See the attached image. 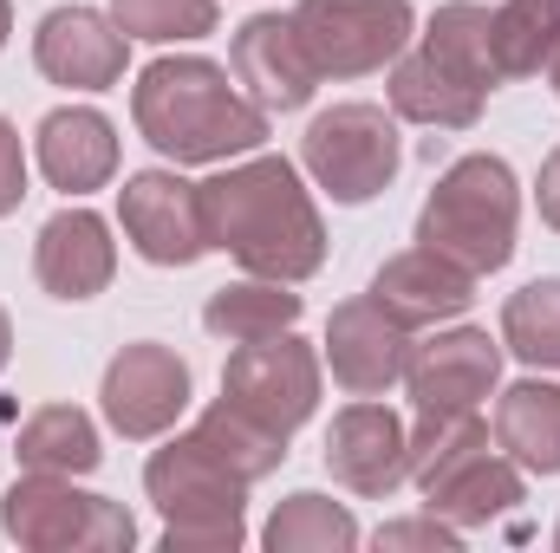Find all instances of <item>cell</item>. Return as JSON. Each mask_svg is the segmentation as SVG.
Listing matches in <instances>:
<instances>
[{"label":"cell","mask_w":560,"mask_h":553,"mask_svg":"<svg viewBox=\"0 0 560 553\" xmlns=\"http://www.w3.org/2000/svg\"><path fill=\"white\" fill-rule=\"evenodd\" d=\"M202 215H209V248H222L248 274L300 286L326 268V222L287 156H248L209 176Z\"/></svg>","instance_id":"6da1fadb"},{"label":"cell","mask_w":560,"mask_h":553,"mask_svg":"<svg viewBox=\"0 0 560 553\" xmlns=\"http://www.w3.org/2000/svg\"><path fill=\"white\" fill-rule=\"evenodd\" d=\"M138 138L170 163H235L268 143V111L215 59H150L131 85Z\"/></svg>","instance_id":"7a4b0ae2"},{"label":"cell","mask_w":560,"mask_h":553,"mask_svg":"<svg viewBox=\"0 0 560 553\" xmlns=\"http://www.w3.org/2000/svg\"><path fill=\"white\" fill-rule=\"evenodd\" d=\"M411 482L423 489V508L450 528H489L522 502V469L489 449V423L476 411H418Z\"/></svg>","instance_id":"3957f363"},{"label":"cell","mask_w":560,"mask_h":553,"mask_svg":"<svg viewBox=\"0 0 560 553\" xmlns=\"http://www.w3.org/2000/svg\"><path fill=\"white\" fill-rule=\"evenodd\" d=\"M143 489L163 515V553H235L248 541V489L196 430L170 436L143 462Z\"/></svg>","instance_id":"277c9868"},{"label":"cell","mask_w":560,"mask_h":553,"mask_svg":"<svg viewBox=\"0 0 560 553\" xmlns=\"http://www.w3.org/2000/svg\"><path fill=\"white\" fill-rule=\"evenodd\" d=\"M515 222H522V189H515V169L489 150L476 156H456L430 202L418 215V242L436 248L443 261H456L463 274H502L509 255H515Z\"/></svg>","instance_id":"5b68a950"},{"label":"cell","mask_w":560,"mask_h":553,"mask_svg":"<svg viewBox=\"0 0 560 553\" xmlns=\"http://www.w3.org/2000/svg\"><path fill=\"white\" fill-rule=\"evenodd\" d=\"M0 528L13 548H33V553H125L138 541V521L125 502L112 495H85L72 489V475H39L26 469L7 502H0Z\"/></svg>","instance_id":"8992f818"},{"label":"cell","mask_w":560,"mask_h":553,"mask_svg":"<svg viewBox=\"0 0 560 553\" xmlns=\"http://www.w3.org/2000/svg\"><path fill=\"white\" fill-rule=\"evenodd\" d=\"M300 163L346 209L385 196L398 183V163H405L398 111H385V105H332V111H319L306 125V138H300Z\"/></svg>","instance_id":"52a82bcc"},{"label":"cell","mask_w":560,"mask_h":553,"mask_svg":"<svg viewBox=\"0 0 560 553\" xmlns=\"http://www.w3.org/2000/svg\"><path fill=\"white\" fill-rule=\"evenodd\" d=\"M293 26L319 79H365V72H385L411 46L418 13L411 0H300Z\"/></svg>","instance_id":"ba28073f"},{"label":"cell","mask_w":560,"mask_h":553,"mask_svg":"<svg viewBox=\"0 0 560 553\" xmlns=\"http://www.w3.org/2000/svg\"><path fill=\"white\" fill-rule=\"evenodd\" d=\"M222 398L235 411L261 416L280 436H293L306 416L319 411V352L306 339H293V332L235 345L229 365H222Z\"/></svg>","instance_id":"9c48e42d"},{"label":"cell","mask_w":560,"mask_h":553,"mask_svg":"<svg viewBox=\"0 0 560 553\" xmlns=\"http://www.w3.org/2000/svg\"><path fill=\"white\" fill-rule=\"evenodd\" d=\"M118 222L125 242L150 268H189L209 255V215H202V183H183L176 169H138L118 189Z\"/></svg>","instance_id":"30bf717a"},{"label":"cell","mask_w":560,"mask_h":553,"mask_svg":"<svg viewBox=\"0 0 560 553\" xmlns=\"http://www.w3.org/2000/svg\"><path fill=\"white\" fill-rule=\"evenodd\" d=\"M98 398H105V423L125 443H156L163 430H176V416L189 411V365L170 345L138 339V345H125L105 365Z\"/></svg>","instance_id":"8fae6325"},{"label":"cell","mask_w":560,"mask_h":553,"mask_svg":"<svg viewBox=\"0 0 560 553\" xmlns=\"http://www.w3.org/2000/svg\"><path fill=\"white\" fill-rule=\"evenodd\" d=\"M326 469L339 489L365 495V502H385L411 482V430L392 404H346L326 430Z\"/></svg>","instance_id":"7c38bea8"},{"label":"cell","mask_w":560,"mask_h":553,"mask_svg":"<svg viewBox=\"0 0 560 553\" xmlns=\"http://www.w3.org/2000/svg\"><path fill=\"white\" fill-rule=\"evenodd\" d=\"M326 365H332V385L352 391V398H385L392 385H405V365H411V326H398L372 293L332 306L326 319Z\"/></svg>","instance_id":"4fadbf2b"},{"label":"cell","mask_w":560,"mask_h":553,"mask_svg":"<svg viewBox=\"0 0 560 553\" xmlns=\"http://www.w3.org/2000/svg\"><path fill=\"white\" fill-rule=\"evenodd\" d=\"M405 385L418 411H482V398H495L502 385V339H489L482 326L430 332L423 345H411Z\"/></svg>","instance_id":"5bb4252c"},{"label":"cell","mask_w":560,"mask_h":553,"mask_svg":"<svg viewBox=\"0 0 560 553\" xmlns=\"http://www.w3.org/2000/svg\"><path fill=\"white\" fill-rule=\"evenodd\" d=\"M131 39L98 7H52L33 33V66L66 92H112L125 79Z\"/></svg>","instance_id":"9a60e30c"},{"label":"cell","mask_w":560,"mask_h":553,"mask_svg":"<svg viewBox=\"0 0 560 553\" xmlns=\"http://www.w3.org/2000/svg\"><path fill=\"white\" fill-rule=\"evenodd\" d=\"M229 72L261 111H300L313 98V85H319V66H313V52L300 39L293 13H255L248 26H235Z\"/></svg>","instance_id":"2e32d148"},{"label":"cell","mask_w":560,"mask_h":553,"mask_svg":"<svg viewBox=\"0 0 560 553\" xmlns=\"http://www.w3.org/2000/svg\"><path fill=\"white\" fill-rule=\"evenodd\" d=\"M33 274L52 299H92L105 293L118 274V242H112V222L92 215V209H59L39 242H33Z\"/></svg>","instance_id":"e0dca14e"},{"label":"cell","mask_w":560,"mask_h":553,"mask_svg":"<svg viewBox=\"0 0 560 553\" xmlns=\"http://www.w3.org/2000/svg\"><path fill=\"white\" fill-rule=\"evenodd\" d=\"M33 156H39V176L66 196H92L118 176V131L105 111L92 105H59L39 118L33 131Z\"/></svg>","instance_id":"ac0fdd59"},{"label":"cell","mask_w":560,"mask_h":553,"mask_svg":"<svg viewBox=\"0 0 560 553\" xmlns=\"http://www.w3.org/2000/svg\"><path fill=\"white\" fill-rule=\"evenodd\" d=\"M372 299L398 319V326H443V319H463L469 299H476V274H463L456 261H443L436 248H405L392 255L378 274H372Z\"/></svg>","instance_id":"d6986e66"},{"label":"cell","mask_w":560,"mask_h":553,"mask_svg":"<svg viewBox=\"0 0 560 553\" xmlns=\"http://www.w3.org/2000/svg\"><path fill=\"white\" fill-rule=\"evenodd\" d=\"M482 105H489V92L469 85L456 66H443L430 46L392 59V111L398 118L430 125V131H469L482 118Z\"/></svg>","instance_id":"ffe728a7"},{"label":"cell","mask_w":560,"mask_h":553,"mask_svg":"<svg viewBox=\"0 0 560 553\" xmlns=\"http://www.w3.org/2000/svg\"><path fill=\"white\" fill-rule=\"evenodd\" d=\"M495 449L528 469V475H560V385L522 378L495 398Z\"/></svg>","instance_id":"44dd1931"},{"label":"cell","mask_w":560,"mask_h":553,"mask_svg":"<svg viewBox=\"0 0 560 553\" xmlns=\"http://www.w3.org/2000/svg\"><path fill=\"white\" fill-rule=\"evenodd\" d=\"M202 326H209L215 339H229V345L275 339V332H293V326H300V293H293L287 280H261V274L229 280V286L209 293Z\"/></svg>","instance_id":"7402d4cb"},{"label":"cell","mask_w":560,"mask_h":553,"mask_svg":"<svg viewBox=\"0 0 560 553\" xmlns=\"http://www.w3.org/2000/svg\"><path fill=\"white\" fill-rule=\"evenodd\" d=\"M13 456H20V469H39V475H92L105 462L98 423L79 411V404L33 411L20 423V436H13Z\"/></svg>","instance_id":"603a6c76"},{"label":"cell","mask_w":560,"mask_h":553,"mask_svg":"<svg viewBox=\"0 0 560 553\" xmlns=\"http://www.w3.org/2000/svg\"><path fill=\"white\" fill-rule=\"evenodd\" d=\"M261 548L268 553H352L359 548V521H352V508H339L332 495L300 489V495H287L275 515H268Z\"/></svg>","instance_id":"cb8c5ba5"},{"label":"cell","mask_w":560,"mask_h":553,"mask_svg":"<svg viewBox=\"0 0 560 553\" xmlns=\"http://www.w3.org/2000/svg\"><path fill=\"white\" fill-rule=\"evenodd\" d=\"M489 46H495L502 79L548 72V59L560 46V0H502L489 13Z\"/></svg>","instance_id":"d4e9b609"},{"label":"cell","mask_w":560,"mask_h":553,"mask_svg":"<svg viewBox=\"0 0 560 553\" xmlns=\"http://www.w3.org/2000/svg\"><path fill=\"white\" fill-rule=\"evenodd\" d=\"M418 46H430L443 66H456V72H463L469 85H482V92L502 85L495 46H489V7H476V0H450V7H436Z\"/></svg>","instance_id":"484cf974"},{"label":"cell","mask_w":560,"mask_h":553,"mask_svg":"<svg viewBox=\"0 0 560 553\" xmlns=\"http://www.w3.org/2000/svg\"><path fill=\"white\" fill-rule=\"evenodd\" d=\"M196 436L242 475V482H261V475H275L280 462H287V436L280 430H268L261 416L235 411L229 398H215L209 411L196 416Z\"/></svg>","instance_id":"4316f807"},{"label":"cell","mask_w":560,"mask_h":553,"mask_svg":"<svg viewBox=\"0 0 560 553\" xmlns=\"http://www.w3.org/2000/svg\"><path fill=\"white\" fill-rule=\"evenodd\" d=\"M502 352L535 372H560V280H528L502 306Z\"/></svg>","instance_id":"83f0119b"},{"label":"cell","mask_w":560,"mask_h":553,"mask_svg":"<svg viewBox=\"0 0 560 553\" xmlns=\"http://www.w3.org/2000/svg\"><path fill=\"white\" fill-rule=\"evenodd\" d=\"M112 20L125 39L143 46H170V39H202L222 26L215 0H112Z\"/></svg>","instance_id":"f1b7e54d"},{"label":"cell","mask_w":560,"mask_h":553,"mask_svg":"<svg viewBox=\"0 0 560 553\" xmlns=\"http://www.w3.org/2000/svg\"><path fill=\"white\" fill-rule=\"evenodd\" d=\"M385 553H398V548H430V553H456L463 548V528H450L443 515H423V521H385L378 534H372Z\"/></svg>","instance_id":"f546056e"},{"label":"cell","mask_w":560,"mask_h":553,"mask_svg":"<svg viewBox=\"0 0 560 553\" xmlns=\"http://www.w3.org/2000/svg\"><path fill=\"white\" fill-rule=\"evenodd\" d=\"M26 196V150H20V131L0 118V215H13Z\"/></svg>","instance_id":"4dcf8cb0"},{"label":"cell","mask_w":560,"mask_h":553,"mask_svg":"<svg viewBox=\"0 0 560 553\" xmlns=\"http://www.w3.org/2000/svg\"><path fill=\"white\" fill-rule=\"evenodd\" d=\"M535 202H541V222L560 235V143H555V156L541 163V183H535Z\"/></svg>","instance_id":"1f68e13d"},{"label":"cell","mask_w":560,"mask_h":553,"mask_svg":"<svg viewBox=\"0 0 560 553\" xmlns=\"http://www.w3.org/2000/svg\"><path fill=\"white\" fill-rule=\"evenodd\" d=\"M13 358V319H7V306H0V365Z\"/></svg>","instance_id":"d6a6232c"},{"label":"cell","mask_w":560,"mask_h":553,"mask_svg":"<svg viewBox=\"0 0 560 553\" xmlns=\"http://www.w3.org/2000/svg\"><path fill=\"white\" fill-rule=\"evenodd\" d=\"M7 33H13V0H0V46H7Z\"/></svg>","instance_id":"836d02e7"},{"label":"cell","mask_w":560,"mask_h":553,"mask_svg":"<svg viewBox=\"0 0 560 553\" xmlns=\"http://www.w3.org/2000/svg\"><path fill=\"white\" fill-rule=\"evenodd\" d=\"M548 85H555V98H560V46H555V59H548Z\"/></svg>","instance_id":"e575fe53"},{"label":"cell","mask_w":560,"mask_h":553,"mask_svg":"<svg viewBox=\"0 0 560 553\" xmlns=\"http://www.w3.org/2000/svg\"><path fill=\"white\" fill-rule=\"evenodd\" d=\"M555 548H560V528H555Z\"/></svg>","instance_id":"d590c367"}]
</instances>
